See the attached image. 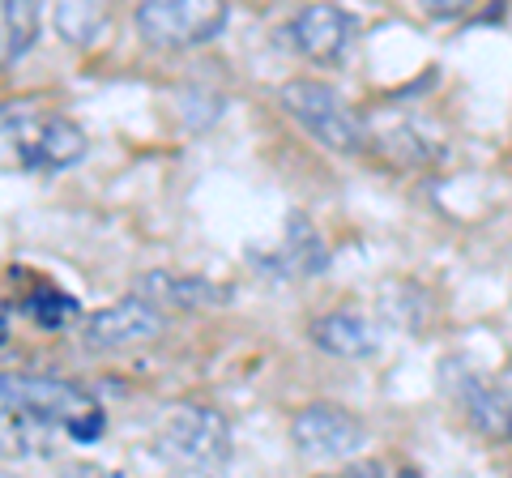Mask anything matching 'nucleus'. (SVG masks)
I'll use <instances>...</instances> for the list:
<instances>
[{"instance_id": "6e6552de", "label": "nucleus", "mask_w": 512, "mask_h": 478, "mask_svg": "<svg viewBox=\"0 0 512 478\" xmlns=\"http://www.w3.org/2000/svg\"><path fill=\"white\" fill-rule=\"evenodd\" d=\"M282 35L299 56L316 60V65H333V60H342L346 47L355 43L359 18L350 9H338V5H308L286 22Z\"/></svg>"}, {"instance_id": "f3484780", "label": "nucleus", "mask_w": 512, "mask_h": 478, "mask_svg": "<svg viewBox=\"0 0 512 478\" xmlns=\"http://www.w3.org/2000/svg\"><path fill=\"white\" fill-rule=\"evenodd\" d=\"M397 478H419V474H414V470H402V474H397Z\"/></svg>"}, {"instance_id": "0eeeda50", "label": "nucleus", "mask_w": 512, "mask_h": 478, "mask_svg": "<svg viewBox=\"0 0 512 478\" xmlns=\"http://www.w3.org/2000/svg\"><path fill=\"white\" fill-rule=\"evenodd\" d=\"M167 329V312H158L154 304H146L141 295H128L120 304H107L99 312H90L82 321V346L86 350H133V346H146L158 342Z\"/></svg>"}, {"instance_id": "6ab92c4d", "label": "nucleus", "mask_w": 512, "mask_h": 478, "mask_svg": "<svg viewBox=\"0 0 512 478\" xmlns=\"http://www.w3.org/2000/svg\"><path fill=\"white\" fill-rule=\"evenodd\" d=\"M0 342H5V321H0Z\"/></svg>"}, {"instance_id": "423d86ee", "label": "nucleus", "mask_w": 512, "mask_h": 478, "mask_svg": "<svg viewBox=\"0 0 512 478\" xmlns=\"http://www.w3.org/2000/svg\"><path fill=\"white\" fill-rule=\"evenodd\" d=\"M291 440L308 461H350L363 449L367 427L346 406L312 402L291 419Z\"/></svg>"}, {"instance_id": "4468645a", "label": "nucleus", "mask_w": 512, "mask_h": 478, "mask_svg": "<svg viewBox=\"0 0 512 478\" xmlns=\"http://www.w3.org/2000/svg\"><path fill=\"white\" fill-rule=\"evenodd\" d=\"M22 308L35 316L39 325H47V329H60L69 316L77 312V299L73 295H64V291H56V286H35L26 299H22Z\"/></svg>"}, {"instance_id": "7ed1b4c3", "label": "nucleus", "mask_w": 512, "mask_h": 478, "mask_svg": "<svg viewBox=\"0 0 512 478\" xmlns=\"http://www.w3.org/2000/svg\"><path fill=\"white\" fill-rule=\"evenodd\" d=\"M154 449L171 470L192 478H214L231 461V423L214 406L184 402L167 410V419L154 436Z\"/></svg>"}, {"instance_id": "9b49d317", "label": "nucleus", "mask_w": 512, "mask_h": 478, "mask_svg": "<svg viewBox=\"0 0 512 478\" xmlns=\"http://www.w3.org/2000/svg\"><path fill=\"white\" fill-rule=\"evenodd\" d=\"M312 342L333 359H372L380 350V338H376L372 321L359 316V312H350V308L316 316L312 321Z\"/></svg>"}, {"instance_id": "f257e3e1", "label": "nucleus", "mask_w": 512, "mask_h": 478, "mask_svg": "<svg viewBox=\"0 0 512 478\" xmlns=\"http://www.w3.org/2000/svg\"><path fill=\"white\" fill-rule=\"evenodd\" d=\"M99 402L64 376L0 372V457H52L60 444L103 436Z\"/></svg>"}, {"instance_id": "1a4fd4ad", "label": "nucleus", "mask_w": 512, "mask_h": 478, "mask_svg": "<svg viewBox=\"0 0 512 478\" xmlns=\"http://www.w3.org/2000/svg\"><path fill=\"white\" fill-rule=\"evenodd\" d=\"M133 295H141L158 312H205V308H222L231 299L227 286H218L201 274H171V269L141 274Z\"/></svg>"}, {"instance_id": "39448f33", "label": "nucleus", "mask_w": 512, "mask_h": 478, "mask_svg": "<svg viewBox=\"0 0 512 478\" xmlns=\"http://www.w3.org/2000/svg\"><path fill=\"white\" fill-rule=\"evenodd\" d=\"M133 22L146 43L184 52V47L214 43L227 30L231 9L218 0H146V5H137Z\"/></svg>"}, {"instance_id": "f8f14e48", "label": "nucleus", "mask_w": 512, "mask_h": 478, "mask_svg": "<svg viewBox=\"0 0 512 478\" xmlns=\"http://www.w3.org/2000/svg\"><path fill=\"white\" fill-rule=\"evenodd\" d=\"M43 9L35 0H0V69H13L35 47Z\"/></svg>"}, {"instance_id": "f03ea898", "label": "nucleus", "mask_w": 512, "mask_h": 478, "mask_svg": "<svg viewBox=\"0 0 512 478\" xmlns=\"http://www.w3.org/2000/svg\"><path fill=\"white\" fill-rule=\"evenodd\" d=\"M82 158V124L39 103H0V171H64Z\"/></svg>"}, {"instance_id": "a211bd4d", "label": "nucleus", "mask_w": 512, "mask_h": 478, "mask_svg": "<svg viewBox=\"0 0 512 478\" xmlns=\"http://www.w3.org/2000/svg\"><path fill=\"white\" fill-rule=\"evenodd\" d=\"M0 478H22V474H5V470H0Z\"/></svg>"}, {"instance_id": "9d476101", "label": "nucleus", "mask_w": 512, "mask_h": 478, "mask_svg": "<svg viewBox=\"0 0 512 478\" xmlns=\"http://www.w3.org/2000/svg\"><path fill=\"white\" fill-rule=\"evenodd\" d=\"M457 406L483 436L512 440V380H483V376H461L453 380Z\"/></svg>"}, {"instance_id": "20e7f679", "label": "nucleus", "mask_w": 512, "mask_h": 478, "mask_svg": "<svg viewBox=\"0 0 512 478\" xmlns=\"http://www.w3.org/2000/svg\"><path fill=\"white\" fill-rule=\"evenodd\" d=\"M278 103H282L286 116H291L308 137H316L325 150H333V154L363 150V141H367L363 120L333 86L312 82V77H295V82H286L278 90Z\"/></svg>"}, {"instance_id": "dca6fc26", "label": "nucleus", "mask_w": 512, "mask_h": 478, "mask_svg": "<svg viewBox=\"0 0 512 478\" xmlns=\"http://www.w3.org/2000/svg\"><path fill=\"white\" fill-rule=\"evenodd\" d=\"M320 478H384L380 461H350L346 470H333V474H320Z\"/></svg>"}, {"instance_id": "2eb2a0df", "label": "nucleus", "mask_w": 512, "mask_h": 478, "mask_svg": "<svg viewBox=\"0 0 512 478\" xmlns=\"http://www.w3.org/2000/svg\"><path fill=\"white\" fill-rule=\"evenodd\" d=\"M60 478H128L124 470H111V466H99V461H73L64 466Z\"/></svg>"}, {"instance_id": "ddd939ff", "label": "nucleus", "mask_w": 512, "mask_h": 478, "mask_svg": "<svg viewBox=\"0 0 512 478\" xmlns=\"http://www.w3.org/2000/svg\"><path fill=\"white\" fill-rule=\"evenodd\" d=\"M103 26H107V9L103 5H60L56 9V30L77 47L99 39Z\"/></svg>"}]
</instances>
